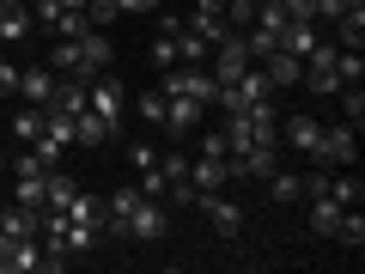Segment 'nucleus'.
Instances as JSON below:
<instances>
[{"mask_svg": "<svg viewBox=\"0 0 365 274\" xmlns=\"http://www.w3.org/2000/svg\"><path fill=\"white\" fill-rule=\"evenodd\" d=\"M122 238H134V244H153V238H165V201L140 196V208L128 213V225H122Z\"/></svg>", "mask_w": 365, "mask_h": 274, "instance_id": "obj_4", "label": "nucleus"}, {"mask_svg": "<svg viewBox=\"0 0 365 274\" xmlns=\"http://www.w3.org/2000/svg\"><path fill=\"white\" fill-rule=\"evenodd\" d=\"M0 98H19V67L0 61Z\"/></svg>", "mask_w": 365, "mask_h": 274, "instance_id": "obj_26", "label": "nucleus"}, {"mask_svg": "<svg viewBox=\"0 0 365 274\" xmlns=\"http://www.w3.org/2000/svg\"><path fill=\"white\" fill-rule=\"evenodd\" d=\"M79 13H86V25H91V31H110V25L122 19V13H116V0H86Z\"/></svg>", "mask_w": 365, "mask_h": 274, "instance_id": "obj_23", "label": "nucleus"}, {"mask_svg": "<svg viewBox=\"0 0 365 274\" xmlns=\"http://www.w3.org/2000/svg\"><path fill=\"white\" fill-rule=\"evenodd\" d=\"M0 232L6 238H37V208H19L13 201V208L0 213Z\"/></svg>", "mask_w": 365, "mask_h": 274, "instance_id": "obj_19", "label": "nucleus"}, {"mask_svg": "<svg viewBox=\"0 0 365 274\" xmlns=\"http://www.w3.org/2000/svg\"><path fill=\"white\" fill-rule=\"evenodd\" d=\"M73 196H79V183L73 177H61V171H49V177H43V208H73Z\"/></svg>", "mask_w": 365, "mask_h": 274, "instance_id": "obj_17", "label": "nucleus"}, {"mask_svg": "<svg viewBox=\"0 0 365 274\" xmlns=\"http://www.w3.org/2000/svg\"><path fill=\"white\" fill-rule=\"evenodd\" d=\"M61 6H73V13H79V6H86V0H61Z\"/></svg>", "mask_w": 365, "mask_h": 274, "instance_id": "obj_29", "label": "nucleus"}, {"mask_svg": "<svg viewBox=\"0 0 365 274\" xmlns=\"http://www.w3.org/2000/svg\"><path fill=\"white\" fill-rule=\"evenodd\" d=\"M79 110H86V79H55L49 116H79Z\"/></svg>", "mask_w": 365, "mask_h": 274, "instance_id": "obj_12", "label": "nucleus"}, {"mask_svg": "<svg viewBox=\"0 0 365 274\" xmlns=\"http://www.w3.org/2000/svg\"><path fill=\"white\" fill-rule=\"evenodd\" d=\"M0 165H6V158H0Z\"/></svg>", "mask_w": 365, "mask_h": 274, "instance_id": "obj_31", "label": "nucleus"}, {"mask_svg": "<svg viewBox=\"0 0 365 274\" xmlns=\"http://www.w3.org/2000/svg\"><path fill=\"white\" fill-rule=\"evenodd\" d=\"M6 6H31V0H6Z\"/></svg>", "mask_w": 365, "mask_h": 274, "instance_id": "obj_30", "label": "nucleus"}, {"mask_svg": "<svg viewBox=\"0 0 365 274\" xmlns=\"http://www.w3.org/2000/svg\"><path fill=\"white\" fill-rule=\"evenodd\" d=\"M353 141H359V128H353V122H335V128H323V171L353 165Z\"/></svg>", "mask_w": 365, "mask_h": 274, "instance_id": "obj_8", "label": "nucleus"}, {"mask_svg": "<svg viewBox=\"0 0 365 274\" xmlns=\"http://www.w3.org/2000/svg\"><path fill=\"white\" fill-rule=\"evenodd\" d=\"M19 98H25L31 110H49V98H55V67L43 61V67H19Z\"/></svg>", "mask_w": 365, "mask_h": 274, "instance_id": "obj_6", "label": "nucleus"}, {"mask_svg": "<svg viewBox=\"0 0 365 274\" xmlns=\"http://www.w3.org/2000/svg\"><path fill=\"white\" fill-rule=\"evenodd\" d=\"M116 13H158V0H116Z\"/></svg>", "mask_w": 365, "mask_h": 274, "instance_id": "obj_28", "label": "nucleus"}, {"mask_svg": "<svg viewBox=\"0 0 365 274\" xmlns=\"http://www.w3.org/2000/svg\"><path fill=\"white\" fill-rule=\"evenodd\" d=\"M335 238H341L347 250H359V244H365V213L347 208V213H341V225H335Z\"/></svg>", "mask_w": 365, "mask_h": 274, "instance_id": "obj_22", "label": "nucleus"}, {"mask_svg": "<svg viewBox=\"0 0 365 274\" xmlns=\"http://www.w3.org/2000/svg\"><path fill=\"white\" fill-rule=\"evenodd\" d=\"M311 43H317V25H311V19H287V31H280V49L304 61V55H311Z\"/></svg>", "mask_w": 365, "mask_h": 274, "instance_id": "obj_15", "label": "nucleus"}, {"mask_svg": "<svg viewBox=\"0 0 365 274\" xmlns=\"http://www.w3.org/2000/svg\"><path fill=\"white\" fill-rule=\"evenodd\" d=\"M207 122V104H195V98H182V91H165V122L158 128L170 134V141H189V134Z\"/></svg>", "mask_w": 365, "mask_h": 274, "instance_id": "obj_2", "label": "nucleus"}, {"mask_svg": "<svg viewBox=\"0 0 365 274\" xmlns=\"http://www.w3.org/2000/svg\"><path fill=\"white\" fill-rule=\"evenodd\" d=\"M43 122H49V110H31V104H25V110H13V134H19L25 146L43 134Z\"/></svg>", "mask_w": 365, "mask_h": 274, "instance_id": "obj_21", "label": "nucleus"}, {"mask_svg": "<svg viewBox=\"0 0 365 274\" xmlns=\"http://www.w3.org/2000/svg\"><path fill=\"white\" fill-rule=\"evenodd\" d=\"M189 183H195V196H207V189H225V183H232V171L213 153H189Z\"/></svg>", "mask_w": 365, "mask_h": 274, "instance_id": "obj_9", "label": "nucleus"}, {"mask_svg": "<svg viewBox=\"0 0 365 274\" xmlns=\"http://www.w3.org/2000/svg\"><path fill=\"white\" fill-rule=\"evenodd\" d=\"M262 183H268V201H280V208H299V201H304V171H287V165H274Z\"/></svg>", "mask_w": 365, "mask_h": 274, "instance_id": "obj_10", "label": "nucleus"}, {"mask_svg": "<svg viewBox=\"0 0 365 274\" xmlns=\"http://www.w3.org/2000/svg\"><path fill=\"white\" fill-rule=\"evenodd\" d=\"M49 67H55V79H98V73H91V61H86V49H79V37H55Z\"/></svg>", "mask_w": 365, "mask_h": 274, "instance_id": "obj_5", "label": "nucleus"}, {"mask_svg": "<svg viewBox=\"0 0 365 274\" xmlns=\"http://www.w3.org/2000/svg\"><path fill=\"white\" fill-rule=\"evenodd\" d=\"M195 208H201V220L213 225V238H225V244H237V238H244V208H237L225 189H207V196H195Z\"/></svg>", "mask_w": 365, "mask_h": 274, "instance_id": "obj_1", "label": "nucleus"}, {"mask_svg": "<svg viewBox=\"0 0 365 274\" xmlns=\"http://www.w3.org/2000/svg\"><path fill=\"white\" fill-rule=\"evenodd\" d=\"M31 6H6V0H0V43H25L31 37Z\"/></svg>", "mask_w": 365, "mask_h": 274, "instance_id": "obj_14", "label": "nucleus"}, {"mask_svg": "<svg viewBox=\"0 0 365 274\" xmlns=\"http://www.w3.org/2000/svg\"><path fill=\"white\" fill-rule=\"evenodd\" d=\"M86 104L98 110V116L110 122V128H122V110H128V91L116 86L110 73H98V79H86Z\"/></svg>", "mask_w": 365, "mask_h": 274, "instance_id": "obj_3", "label": "nucleus"}, {"mask_svg": "<svg viewBox=\"0 0 365 274\" xmlns=\"http://www.w3.org/2000/svg\"><path fill=\"white\" fill-rule=\"evenodd\" d=\"M182 31H195L201 43H220V37H225V31H232V25H225V13H213V6H195V13H189V25H182Z\"/></svg>", "mask_w": 365, "mask_h": 274, "instance_id": "obj_16", "label": "nucleus"}, {"mask_svg": "<svg viewBox=\"0 0 365 274\" xmlns=\"http://www.w3.org/2000/svg\"><path fill=\"white\" fill-rule=\"evenodd\" d=\"M67 220H79V225H91V232H104V196H86V189H79L73 196V208H67Z\"/></svg>", "mask_w": 365, "mask_h": 274, "instance_id": "obj_18", "label": "nucleus"}, {"mask_svg": "<svg viewBox=\"0 0 365 274\" xmlns=\"http://www.w3.org/2000/svg\"><path fill=\"white\" fill-rule=\"evenodd\" d=\"M280 134L292 141V153H304L311 165H323V122H317V116H292Z\"/></svg>", "mask_w": 365, "mask_h": 274, "instance_id": "obj_7", "label": "nucleus"}, {"mask_svg": "<svg viewBox=\"0 0 365 274\" xmlns=\"http://www.w3.org/2000/svg\"><path fill=\"white\" fill-rule=\"evenodd\" d=\"M134 110H140V122H146V128H158V122H165V91H146V98H140Z\"/></svg>", "mask_w": 365, "mask_h": 274, "instance_id": "obj_24", "label": "nucleus"}, {"mask_svg": "<svg viewBox=\"0 0 365 274\" xmlns=\"http://www.w3.org/2000/svg\"><path fill=\"white\" fill-rule=\"evenodd\" d=\"M128 165H134V171H158V146H153V141H134V146H128Z\"/></svg>", "mask_w": 365, "mask_h": 274, "instance_id": "obj_25", "label": "nucleus"}, {"mask_svg": "<svg viewBox=\"0 0 365 274\" xmlns=\"http://www.w3.org/2000/svg\"><path fill=\"white\" fill-rule=\"evenodd\" d=\"M110 134H116V128H110V122L98 116V110H91V104H86V110H79V116H73V141H79V146H104Z\"/></svg>", "mask_w": 365, "mask_h": 274, "instance_id": "obj_13", "label": "nucleus"}, {"mask_svg": "<svg viewBox=\"0 0 365 274\" xmlns=\"http://www.w3.org/2000/svg\"><path fill=\"white\" fill-rule=\"evenodd\" d=\"M262 73L274 79V91H287V86H299L304 61H299V55H287V49H268V55H262Z\"/></svg>", "mask_w": 365, "mask_h": 274, "instance_id": "obj_11", "label": "nucleus"}, {"mask_svg": "<svg viewBox=\"0 0 365 274\" xmlns=\"http://www.w3.org/2000/svg\"><path fill=\"white\" fill-rule=\"evenodd\" d=\"M329 196H335V201H341V208H359V201H365V183H359V177H353V171H347V165H341V177H329Z\"/></svg>", "mask_w": 365, "mask_h": 274, "instance_id": "obj_20", "label": "nucleus"}, {"mask_svg": "<svg viewBox=\"0 0 365 274\" xmlns=\"http://www.w3.org/2000/svg\"><path fill=\"white\" fill-rule=\"evenodd\" d=\"M280 6H287V19H311L317 25V0H280Z\"/></svg>", "mask_w": 365, "mask_h": 274, "instance_id": "obj_27", "label": "nucleus"}]
</instances>
